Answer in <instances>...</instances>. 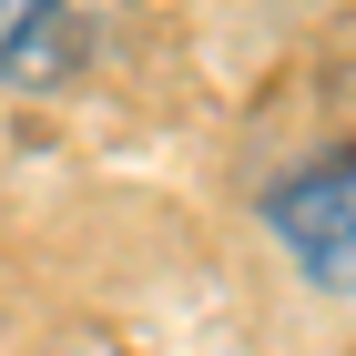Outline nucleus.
Segmentation results:
<instances>
[{
	"mask_svg": "<svg viewBox=\"0 0 356 356\" xmlns=\"http://www.w3.org/2000/svg\"><path fill=\"white\" fill-rule=\"evenodd\" d=\"M265 224H275V245L305 265V285L356 296V153H326V163L285 173L265 193Z\"/></svg>",
	"mask_w": 356,
	"mask_h": 356,
	"instance_id": "f257e3e1",
	"label": "nucleus"
},
{
	"mask_svg": "<svg viewBox=\"0 0 356 356\" xmlns=\"http://www.w3.org/2000/svg\"><path fill=\"white\" fill-rule=\"evenodd\" d=\"M72 51V0H0V82H51Z\"/></svg>",
	"mask_w": 356,
	"mask_h": 356,
	"instance_id": "f03ea898",
	"label": "nucleus"
}]
</instances>
